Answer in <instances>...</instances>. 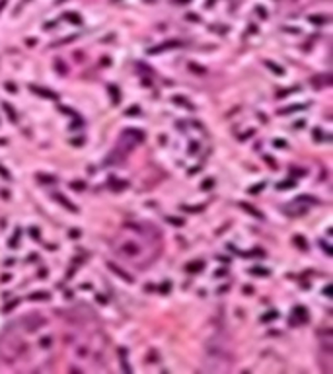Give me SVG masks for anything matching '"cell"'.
Returning <instances> with one entry per match:
<instances>
[{"instance_id":"6da1fadb","label":"cell","mask_w":333,"mask_h":374,"mask_svg":"<svg viewBox=\"0 0 333 374\" xmlns=\"http://www.w3.org/2000/svg\"><path fill=\"white\" fill-rule=\"evenodd\" d=\"M20 323L25 327V331H35L41 325H45V318L43 316H25V318L20 319Z\"/></svg>"},{"instance_id":"7a4b0ae2","label":"cell","mask_w":333,"mask_h":374,"mask_svg":"<svg viewBox=\"0 0 333 374\" xmlns=\"http://www.w3.org/2000/svg\"><path fill=\"white\" fill-rule=\"evenodd\" d=\"M121 253L127 257H136V255H140V246L134 242H127L121 246Z\"/></svg>"},{"instance_id":"3957f363","label":"cell","mask_w":333,"mask_h":374,"mask_svg":"<svg viewBox=\"0 0 333 374\" xmlns=\"http://www.w3.org/2000/svg\"><path fill=\"white\" fill-rule=\"evenodd\" d=\"M53 199H55V201H58V203H60V205H62L64 209L72 210V212H78V209L74 207V205H72V203H70V201H68L66 197H64V195H60V193H56V191H55V193H53Z\"/></svg>"},{"instance_id":"277c9868","label":"cell","mask_w":333,"mask_h":374,"mask_svg":"<svg viewBox=\"0 0 333 374\" xmlns=\"http://www.w3.org/2000/svg\"><path fill=\"white\" fill-rule=\"evenodd\" d=\"M107 265H109V269H111V271H113L115 275H119V277L123 279V281H125V283H133V277L129 275V273H125V271H123L121 267H117V265H115V263H111V261H109Z\"/></svg>"},{"instance_id":"5b68a950","label":"cell","mask_w":333,"mask_h":374,"mask_svg":"<svg viewBox=\"0 0 333 374\" xmlns=\"http://www.w3.org/2000/svg\"><path fill=\"white\" fill-rule=\"evenodd\" d=\"M179 41H166V43H162V45H158L156 49H150L148 53L150 55H156V53H160V51H167V49H173V47H179Z\"/></svg>"},{"instance_id":"8992f818","label":"cell","mask_w":333,"mask_h":374,"mask_svg":"<svg viewBox=\"0 0 333 374\" xmlns=\"http://www.w3.org/2000/svg\"><path fill=\"white\" fill-rule=\"evenodd\" d=\"M298 321H308L306 308H302V306H296V308H294V318H292V323H298Z\"/></svg>"},{"instance_id":"52a82bcc","label":"cell","mask_w":333,"mask_h":374,"mask_svg":"<svg viewBox=\"0 0 333 374\" xmlns=\"http://www.w3.org/2000/svg\"><path fill=\"white\" fill-rule=\"evenodd\" d=\"M240 207H242V209H244V210H247V212H249L251 216H255V218H259V220H263V218H265L261 210H257L255 207H251V205H247V203H240Z\"/></svg>"},{"instance_id":"ba28073f","label":"cell","mask_w":333,"mask_h":374,"mask_svg":"<svg viewBox=\"0 0 333 374\" xmlns=\"http://www.w3.org/2000/svg\"><path fill=\"white\" fill-rule=\"evenodd\" d=\"M29 90H31V92H35V94H39V96H43V98H49V99H56V98H58L55 92H49V90L37 88V86H29Z\"/></svg>"},{"instance_id":"9c48e42d","label":"cell","mask_w":333,"mask_h":374,"mask_svg":"<svg viewBox=\"0 0 333 374\" xmlns=\"http://www.w3.org/2000/svg\"><path fill=\"white\" fill-rule=\"evenodd\" d=\"M125 134L134 136V138H136V142H142V140H144V132H142V131H136V129H129V131H125Z\"/></svg>"},{"instance_id":"30bf717a","label":"cell","mask_w":333,"mask_h":374,"mask_svg":"<svg viewBox=\"0 0 333 374\" xmlns=\"http://www.w3.org/2000/svg\"><path fill=\"white\" fill-rule=\"evenodd\" d=\"M203 267H205L203 261H195V263H189L187 265V271H189V273H199V271H203Z\"/></svg>"},{"instance_id":"8fae6325","label":"cell","mask_w":333,"mask_h":374,"mask_svg":"<svg viewBox=\"0 0 333 374\" xmlns=\"http://www.w3.org/2000/svg\"><path fill=\"white\" fill-rule=\"evenodd\" d=\"M107 90H109V94H111V99H113L115 103H119V99H121V96H119V90L115 88V86H107Z\"/></svg>"},{"instance_id":"7c38bea8","label":"cell","mask_w":333,"mask_h":374,"mask_svg":"<svg viewBox=\"0 0 333 374\" xmlns=\"http://www.w3.org/2000/svg\"><path fill=\"white\" fill-rule=\"evenodd\" d=\"M294 244L298 246L300 250H308V244H306V240L302 236H294Z\"/></svg>"},{"instance_id":"4fadbf2b","label":"cell","mask_w":333,"mask_h":374,"mask_svg":"<svg viewBox=\"0 0 333 374\" xmlns=\"http://www.w3.org/2000/svg\"><path fill=\"white\" fill-rule=\"evenodd\" d=\"M265 65H267V68H271V70H273V72H277V74H282V72H284V70H282L280 66H277L273 61H267Z\"/></svg>"},{"instance_id":"5bb4252c","label":"cell","mask_w":333,"mask_h":374,"mask_svg":"<svg viewBox=\"0 0 333 374\" xmlns=\"http://www.w3.org/2000/svg\"><path fill=\"white\" fill-rule=\"evenodd\" d=\"M29 298H31V300H49V294H47V292H33Z\"/></svg>"},{"instance_id":"9a60e30c","label":"cell","mask_w":333,"mask_h":374,"mask_svg":"<svg viewBox=\"0 0 333 374\" xmlns=\"http://www.w3.org/2000/svg\"><path fill=\"white\" fill-rule=\"evenodd\" d=\"M4 109H6V113L10 115L12 121H16V119H18V117H16V111H14V107H12L10 103H4Z\"/></svg>"},{"instance_id":"2e32d148","label":"cell","mask_w":333,"mask_h":374,"mask_svg":"<svg viewBox=\"0 0 333 374\" xmlns=\"http://www.w3.org/2000/svg\"><path fill=\"white\" fill-rule=\"evenodd\" d=\"M249 273H251V275H269V271H267V269H261V267H251Z\"/></svg>"},{"instance_id":"e0dca14e","label":"cell","mask_w":333,"mask_h":374,"mask_svg":"<svg viewBox=\"0 0 333 374\" xmlns=\"http://www.w3.org/2000/svg\"><path fill=\"white\" fill-rule=\"evenodd\" d=\"M39 343H41V347H43V349H49V347L53 345V337H43Z\"/></svg>"},{"instance_id":"ac0fdd59","label":"cell","mask_w":333,"mask_h":374,"mask_svg":"<svg viewBox=\"0 0 333 374\" xmlns=\"http://www.w3.org/2000/svg\"><path fill=\"white\" fill-rule=\"evenodd\" d=\"M298 109H304V105H292V107H286V109H280L278 113H292V111H298Z\"/></svg>"},{"instance_id":"d6986e66","label":"cell","mask_w":333,"mask_h":374,"mask_svg":"<svg viewBox=\"0 0 333 374\" xmlns=\"http://www.w3.org/2000/svg\"><path fill=\"white\" fill-rule=\"evenodd\" d=\"M55 68L60 72V74H66V68H64V65H62V61H56V63H55Z\"/></svg>"},{"instance_id":"ffe728a7","label":"cell","mask_w":333,"mask_h":374,"mask_svg":"<svg viewBox=\"0 0 333 374\" xmlns=\"http://www.w3.org/2000/svg\"><path fill=\"white\" fill-rule=\"evenodd\" d=\"M292 185H294V181H282V183H278V189L284 191V189H290Z\"/></svg>"},{"instance_id":"44dd1931","label":"cell","mask_w":333,"mask_h":374,"mask_svg":"<svg viewBox=\"0 0 333 374\" xmlns=\"http://www.w3.org/2000/svg\"><path fill=\"white\" fill-rule=\"evenodd\" d=\"M275 318H277V312H275V310H271V312H269V314H265L261 319H263V321H269V319H275Z\"/></svg>"},{"instance_id":"7402d4cb","label":"cell","mask_w":333,"mask_h":374,"mask_svg":"<svg viewBox=\"0 0 333 374\" xmlns=\"http://www.w3.org/2000/svg\"><path fill=\"white\" fill-rule=\"evenodd\" d=\"M173 101H175V103H181V105H187L189 109H193V107L189 105V101H187L185 98H177V96H175V98H173Z\"/></svg>"},{"instance_id":"603a6c76","label":"cell","mask_w":333,"mask_h":374,"mask_svg":"<svg viewBox=\"0 0 333 374\" xmlns=\"http://www.w3.org/2000/svg\"><path fill=\"white\" fill-rule=\"evenodd\" d=\"M70 185H72V189H76V191H82V189L86 187V183H82V181H72Z\"/></svg>"},{"instance_id":"cb8c5ba5","label":"cell","mask_w":333,"mask_h":374,"mask_svg":"<svg viewBox=\"0 0 333 374\" xmlns=\"http://www.w3.org/2000/svg\"><path fill=\"white\" fill-rule=\"evenodd\" d=\"M189 68H191V70H193V72H199V74H205V68H201V66H197V65H193V63H191V65H189Z\"/></svg>"},{"instance_id":"d4e9b609","label":"cell","mask_w":333,"mask_h":374,"mask_svg":"<svg viewBox=\"0 0 333 374\" xmlns=\"http://www.w3.org/2000/svg\"><path fill=\"white\" fill-rule=\"evenodd\" d=\"M212 185H214V179H205V181H203V185H201V187H203V189H211Z\"/></svg>"},{"instance_id":"484cf974","label":"cell","mask_w":333,"mask_h":374,"mask_svg":"<svg viewBox=\"0 0 333 374\" xmlns=\"http://www.w3.org/2000/svg\"><path fill=\"white\" fill-rule=\"evenodd\" d=\"M37 179H41V181H47V183H55V177H49V176H37Z\"/></svg>"},{"instance_id":"4316f807","label":"cell","mask_w":333,"mask_h":374,"mask_svg":"<svg viewBox=\"0 0 333 374\" xmlns=\"http://www.w3.org/2000/svg\"><path fill=\"white\" fill-rule=\"evenodd\" d=\"M66 18H68L72 23H80V18H78L76 14H66Z\"/></svg>"},{"instance_id":"83f0119b","label":"cell","mask_w":333,"mask_h":374,"mask_svg":"<svg viewBox=\"0 0 333 374\" xmlns=\"http://www.w3.org/2000/svg\"><path fill=\"white\" fill-rule=\"evenodd\" d=\"M263 187H265V183H259V185H253L251 189H249V193H259V191H261Z\"/></svg>"},{"instance_id":"f1b7e54d","label":"cell","mask_w":333,"mask_h":374,"mask_svg":"<svg viewBox=\"0 0 333 374\" xmlns=\"http://www.w3.org/2000/svg\"><path fill=\"white\" fill-rule=\"evenodd\" d=\"M273 144H275L277 148H284V146H286V142H282L280 138H275V140H273Z\"/></svg>"},{"instance_id":"f546056e","label":"cell","mask_w":333,"mask_h":374,"mask_svg":"<svg viewBox=\"0 0 333 374\" xmlns=\"http://www.w3.org/2000/svg\"><path fill=\"white\" fill-rule=\"evenodd\" d=\"M84 144V138H72V146H82Z\"/></svg>"},{"instance_id":"4dcf8cb0","label":"cell","mask_w":333,"mask_h":374,"mask_svg":"<svg viewBox=\"0 0 333 374\" xmlns=\"http://www.w3.org/2000/svg\"><path fill=\"white\" fill-rule=\"evenodd\" d=\"M0 176L8 179V177H10V174H8V170H6V168H2V166H0Z\"/></svg>"},{"instance_id":"1f68e13d","label":"cell","mask_w":333,"mask_h":374,"mask_svg":"<svg viewBox=\"0 0 333 374\" xmlns=\"http://www.w3.org/2000/svg\"><path fill=\"white\" fill-rule=\"evenodd\" d=\"M314 138H318V140H320V138H323V132L320 131V129H316V131H314Z\"/></svg>"},{"instance_id":"d6a6232c","label":"cell","mask_w":333,"mask_h":374,"mask_svg":"<svg viewBox=\"0 0 333 374\" xmlns=\"http://www.w3.org/2000/svg\"><path fill=\"white\" fill-rule=\"evenodd\" d=\"M167 220L171 222V224H177V226H181L183 224V220H177V218H171V216H167Z\"/></svg>"},{"instance_id":"836d02e7","label":"cell","mask_w":333,"mask_h":374,"mask_svg":"<svg viewBox=\"0 0 333 374\" xmlns=\"http://www.w3.org/2000/svg\"><path fill=\"white\" fill-rule=\"evenodd\" d=\"M4 86H6V90H10L12 94H14V92H16V86H14V84H12V82H6V84H4Z\"/></svg>"},{"instance_id":"e575fe53","label":"cell","mask_w":333,"mask_h":374,"mask_svg":"<svg viewBox=\"0 0 333 374\" xmlns=\"http://www.w3.org/2000/svg\"><path fill=\"white\" fill-rule=\"evenodd\" d=\"M16 304H18V300H14V302H10L8 306H4V312H8V310H12V308H14V306H16Z\"/></svg>"},{"instance_id":"d590c367","label":"cell","mask_w":333,"mask_h":374,"mask_svg":"<svg viewBox=\"0 0 333 374\" xmlns=\"http://www.w3.org/2000/svg\"><path fill=\"white\" fill-rule=\"evenodd\" d=\"M169 286H171V285H169V283L166 281V283H164V286H162L160 290H162V292H169Z\"/></svg>"},{"instance_id":"8d00e7d4","label":"cell","mask_w":333,"mask_h":374,"mask_svg":"<svg viewBox=\"0 0 333 374\" xmlns=\"http://www.w3.org/2000/svg\"><path fill=\"white\" fill-rule=\"evenodd\" d=\"M197 148H199V144H197V142H191V144H189V152H195Z\"/></svg>"},{"instance_id":"74e56055","label":"cell","mask_w":333,"mask_h":374,"mask_svg":"<svg viewBox=\"0 0 333 374\" xmlns=\"http://www.w3.org/2000/svg\"><path fill=\"white\" fill-rule=\"evenodd\" d=\"M127 115H138V107H133V109L127 111Z\"/></svg>"},{"instance_id":"f35d334b","label":"cell","mask_w":333,"mask_h":374,"mask_svg":"<svg viewBox=\"0 0 333 374\" xmlns=\"http://www.w3.org/2000/svg\"><path fill=\"white\" fill-rule=\"evenodd\" d=\"M82 125H84V123H82V121H78V119H76V121H74L72 125H70V127H72V129H78V127H82Z\"/></svg>"},{"instance_id":"ab89813d","label":"cell","mask_w":333,"mask_h":374,"mask_svg":"<svg viewBox=\"0 0 333 374\" xmlns=\"http://www.w3.org/2000/svg\"><path fill=\"white\" fill-rule=\"evenodd\" d=\"M70 236H72V238H78V236H80V230L72 228V230H70Z\"/></svg>"},{"instance_id":"60d3db41","label":"cell","mask_w":333,"mask_h":374,"mask_svg":"<svg viewBox=\"0 0 333 374\" xmlns=\"http://www.w3.org/2000/svg\"><path fill=\"white\" fill-rule=\"evenodd\" d=\"M31 236H33V238H39V230H35V228H31Z\"/></svg>"},{"instance_id":"b9f144b4","label":"cell","mask_w":333,"mask_h":374,"mask_svg":"<svg viewBox=\"0 0 333 374\" xmlns=\"http://www.w3.org/2000/svg\"><path fill=\"white\" fill-rule=\"evenodd\" d=\"M294 127H296V129H300V127H304V121H296V123H294Z\"/></svg>"},{"instance_id":"7bdbcfd3","label":"cell","mask_w":333,"mask_h":374,"mask_svg":"<svg viewBox=\"0 0 333 374\" xmlns=\"http://www.w3.org/2000/svg\"><path fill=\"white\" fill-rule=\"evenodd\" d=\"M78 355H88V349H78Z\"/></svg>"}]
</instances>
